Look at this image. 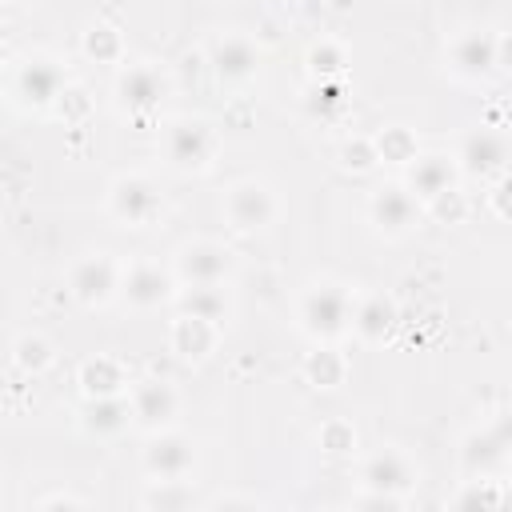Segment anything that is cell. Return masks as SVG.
<instances>
[{
    "label": "cell",
    "instance_id": "1",
    "mask_svg": "<svg viewBox=\"0 0 512 512\" xmlns=\"http://www.w3.org/2000/svg\"><path fill=\"white\" fill-rule=\"evenodd\" d=\"M300 320H304V328H308L312 336H336V332H344L348 320H352V300H348L344 288L320 284V288H312V292L304 296Z\"/></svg>",
    "mask_w": 512,
    "mask_h": 512
},
{
    "label": "cell",
    "instance_id": "2",
    "mask_svg": "<svg viewBox=\"0 0 512 512\" xmlns=\"http://www.w3.org/2000/svg\"><path fill=\"white\" fill-rule=\"evenodd\" d=\"M164 148L176 168H200L212 152V132L204 120H176V124H168Z\"/></svg>",
    "mask_w": 512,
    "mask_h": 512
},
{
    "label": "cell",
    "instance_id": "3",
    "mask_svg": "<svg viewBox=\"0 0 512 512\" xmlns=\"http://www.w3.org/2000/svg\"><path fill=\"white\" fill-rule=\"evenodd\" d=\"M504 160H508V140L492 128H476L460 144V164L472 176H496L504 172Z\"/></svg>",
    "mask_w": 512,
    "mask_h": 512
},
{
    "label": "cell",
    "instance_id": "4",
    "mask_svg": "<svg viewBox=\"0 0 512 512\" xmlns=\"http://www.w3.org/2000/svg\"><path fill=\"white\" fill-rule=\"evenodd\" d=\"M504 48H500V40L496 36H488V32H468V36H460L456 44H452V68L460 72V76H488L492 68H500V56Z\"/></svg>",
    "mask_w": 512,
    "mask_h": 512
},
{
    "label": "cell",
    "instance_id": "5",
    "mask_svg": "<svg viewBox=\"0 0 512 512\" xmlns=\"http://www.w3.org/2000/svg\"><path fill=\"white\" fill-rule=\"evenodd\" d=\"M164 92H168V80H164V72L152 68V64H136V68H128V72L120 76V84H116L120 104L132 108V112H148V108H156Z\"/></svg>",
    "mask_w": 512,
    "mask_h": 512
},
{
    "label": "cell",
    "instance_id": "6",
    "mask_svg": "<svg viewBox=\"0 0 512 512\" xmlns=\"http://www.w3.org/2000/svg\"><path fill=\"white\" fill-rule=\"evenodd\" d=\"M156 208H160V196H156V188H152L148 180L124 176V180L112 184V212H116L120 220H128V224H148V220L156 216Z\"/></svg>",
    "mask_w": 512,
    "mask_h": 512
},
{
    "label": "cell",
    "instance_id": "7",
    "mask_svg": "<svg viewBox=\"0 0 512 512\" xmlns=\"http://www.w3.org/2000/svg\"><path fill=\"white\" fill-rule=\"evenodd\" d=\"M228 220L236 228H264L272 220V196L264 184H236L228 192Z\"/></svg>",
    "mask_w": 512,
    "mask_h": 512
},
{
    "label": "cell",
    "instance_id": "8",
    "mask_svg": "<svg viewBox=\"0 0 512 512\" xmlns=\"http://www.w3.org/2000/svg\"><path fill=\"white\" fill-rule=\"evenodd\" d=\"M180 276L188 284H220L228 276V252L216 244H192L180 252Z\"/></svg>",
    "mask_w": 512,
    "mask_h": 512
},
{
    "label": "cell",
    "instance_id": "9",
    "mask_svg": "<svg viewBox=\"0 0 512 512\" xmlns=\"http://www.w3.org/2000/svg\"><path fill=\"white\" fill-rule=\"evenodd\" d=\"M148 472L160 476V480H180L188 468H192V448L184 436H160L148 444V456H144Z\"/></svg>",
    "mask_w": 512,
    "mask_h": 512
},
{
    "label": "cell",
    "instance_id": "10",
    "mask_svg": "<svg viewBox=\"0 0 512 512\" xmlns=\"http://www.w3.org/2000/svg\"><path fill=\"white\" fill-rule=\"evenodd\" d=\"M372 220L384 232H404L416 224V196L408 188H380L372 200Z\"/></svg>",
    "mask_w": 512,
    "mask_h": 512
},
{
    "label": "cell",
    "instance_id": "11",
    "mask_svg": "<svg viewBox=\"0 0 512 512\" xmlns=\"http://www.w3.org/2000/svg\"><path fill=\"white\" fill-rule=\"evenodd\" d=\"M116 288V272L104 256H92V260H80L76 272H72V292L84 300V304H100L108 292Z\"/></svg>",
    "mask_w": 512,
    "mask_h": 512
},
{
    "label": "cell",
    "instance_id": "12",
    "mask_svg": "<svg viewBox=\"0 0 512 512\" xmlns=\"http://www.w3.org/2000/svg\"><path fill=\"white\" fill-rule=\"evenodd\" d=\"M60 84H64V72L52 60H32L20 72V96L32 104H52L60 96Z\"/></svg>",
    "mask_w": 512,
    "mask_h": 512
},
{
    "label": "cell",
    "instance_id": "13",
    "mask_svg": "<svg viewBox=\"0 0 512 512\" xmlns=\"http://www.w3.org/2000/svg\"><path fill=\"white\" fill-rule=\"evenodd\" d=\"M124 296L136 308H156L160 300H168V276L160 268H152V264H136L128 272V280H124Z\"/></svg>",
    "mask_w": 512,
    "mask_h": 512
},
{
    "label": "cell",
    "instance_id": "14",
    "mask_svg": "<svg viewBox=\"0 0 512 512\" xmlns=\"http://www.w3.org/2000/svg\"><path fill=\"white\" fill-rule=\"evenodd\" d=\"M212 64H216L220 76L240 80V76H248V72L256 68V48H252L244 36H224V40L212 48Z\"/></svg>",
    "mask_w": 512,
    "mask_h": 512
},
{
    "label": "cell",
    "instance_id": "15",
    "mask_svg": "<svg viewBox=\"0 0 512 512\" xmlns=\"http://www.w3.org/2000/svg\"><path fill=\"white\" fill-rule=\"evenodd\" d=\"M352 324H356V332H360L364 340H384V336L392 332V324H396V304H392L388 296H368V300L352 312Z\"/></svg>",
    "mask_w": 512,
    "mask_h": 512
},
{
    "label": "cell",
    "instance_id": "16",
    "mask_svg": "<svg viewBox=\"0 0 512 512\" xmlns=\"http://www.w3.org/2000/svg\"><path fill=\"white\" fill-rule=\"evenodd\" d=\"M444 188H452V160L448 156H420L412 164V192L424 196V200H432Z\"/></svg>",
    "mask_w": 512,
    "mask_h": 512
},
{
    "label": "cell",
    "instance_id": "17",
    "mask_svg": "<svg viewBox=\"0 0 512 512\" xmlns=\"http://www.w3.org/2000/svg\"><path fill=\"white\" fill-rule=\"evenodd\" d=\"M172 408H176V396H172V388L160 384V380L140 384L136 396H132V416H140L144 424H160V420H168Z\"/></svg>",
    "mask_w": 512,
    "mask_h": 512
},
{
    "label": "cell",
    "instance_id": "18",
    "mask_svg": "<svg viewBox=\"0 0 512 512\" xmlns=\"http://www.w3.org/2000/svg\"><path fill=\"white\" fill-rule=\"evenodd\" d=\"M180 308H184V316H196V320H204V324H216V320H224L228 300H224V292H220L216 284H192V288L180 296Z\"/></svg>",
    "mask_w": 512,
    "mask_h": 512
},
{
    "label": "cell",
    "instance_id": "19",
    "mask_svg": "<svg viewBox=\"0 0 512 512\" xmlns=\"http://www.w3.org/2000/svg\"><path fill=\"white\" fill-rule=\"evenodd\" d=\"M364 480H368L372 488H380V492H396V488H404V484L412 480V472H408L404 456H396V452H380V456L368 460Z\"/></svg>",
    "mask_w": 512,
    "mask_h": 512
},
{
    "label": "cell",
    "instance_id": "20",
    "mask_svg": "<svg viewBox=\"0 0 512 512\" xmlns=\"http://www.w3.org/2000/svg\"><path fill=\"white\" fill-rule=\"evenodd\" d=\"M128 416H132V404H124L116 392L96 396V400L88 404V428H92V432H120V428L128 424Z\"/></svg>",
    "mask_w": 512,
    "mask_h": 512
},
{
    "label": "cell",
    "instance_id": "21",
    "mask_svg": "<svg viewBox=\"0 0 512 512\" xmlns=\"http://www.w3.org/2000/svg\"><path fill=\"white\" fill-rule=\"evenodd\" d=\"M500 456H504V428L484 432V436H472V440H468V452H464V460H468L472 472H476V468H488V464L500 460Z\"/></svg>",
    "mask_w": 512,
    "mask_h": 512
},
{
    "label": "cell",
    "instance_id": "22",
    "mask_svg": "<svg viewBox=\"0 0 512 512\" xmlns=\"http://www.w3.org/2000/svg\"><path fill=\"white\" fill-rule=\"evenodd\" d=\"M208 328H212V324H204V320H196V316H180V320H176V348H180L184 356H200V352L212 344Z\"/></svg>",
    "mask_w": 512,
    "mask_h": 512
},
{
    "label": "cell",
    "instance_id": "23",
    "mask_svg": "<svg viewBox=\"0 0 512 512\" xmlns=\"http://www.w3.org/2000/svg\"><path fill=\"white\" fill-rule=\"evenodd\" d=\"M116 384H120V372L112 368V364H88L84 368V388L88 392H96V396H108V392H116Z\"/></svg>",
    "mask_w": 512,
    "mask_h": 512
},
{
    "label": "cell",
    "instance_id": "24",
    "mask_svg": "<svg viewBox=\"0 0 512 512\" xmlns=\"http://www.w3.org/2000/svg\"><path fill=\"white\" fill-rule=\"evenodd\" d=\"M312 72H316L320 80L340 76V72H344V56H340V48H336V44H320V48H312Z\"/></svg>",
    "mask_w": 512,
    "mask_h": 512
},
{
    "label": "cell",
    "instance_id": "25",
    "mask_svg": "<svg viewBox=\"0 0 512 512\" xmlns=\"http://www.w3.org/2000/svg\"><path fill=\"white\" fill-rule=\"evenodd\" d=\"M16 360H20L24 368H44V364L52 360V352H48V344H44L40 336H24V340L16 344Z\"/></svg>",
    "mask_w": 512,
    "mask_h": 512
},
{
    "label": "cell",
    "instance_id": "26",
    "mask_svg": "<svg viewBox=\"0 0 512 512\" xmlns=\"http://www.w3.org/2000/svg\"><path fill=\"white\" fill-rule=\"evenodd\" d=\"M340 360H336V352H316L312 360H308V376L316 380V384H336L340 380Z\"/></svg>",
    "mask_w": 512,
    "mask_h": 512
},
{
    "label": "cell",
    "instance_id": "27",
    "mask_svg": "<svg viewBox=\"0 0 512 512\" xmlns=\"http://www.w3.org/2000/svg\"><path fill=\"white\" fill-rule=\"evenodd\" d=\"M380 152H384V156L392 152L396 160H412V144H408V136H404V132H396L392 140H380Z\"/></svg>",
    "mask_w": 512,
    "mask_h": 512
},
{
    "label": "cell",
    "instance_id": "28",
    "mask_svg": "<svg viewBox=\"0 0 512 512\" xmlns=\"http://www.w3.org/2000/svg\"><path fill=\"white\" fill-rule=\"evenodd\" d=\"M88 52H92V56H96V52H100V56H112V52H116L112 32H108V28H96V32L88 36Z\"/></svg>",
    "mask_w": 512,
    "mask_h": 512
}]
</instances>
